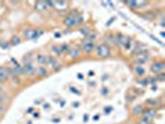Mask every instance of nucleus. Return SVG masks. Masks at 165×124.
<instances>
[{
  "instance_id": "obj_31",
  "label": "nucleus",
  "mask_w": 165,
  "mask_h": 124,
  "mask_svg": "<svg viewBox=\"0 0 165 124\" xmlns=\"http://www.w3.org/2000/svg\"><path fill=\"white\" fill-rule=\"evenodd\" d=\"M155 79H159V81H164L165 79V76H164V73L161 72V73H159L156 77H155Z\"/></svg>"
},
{
  "instance_id": "obj_33",
  "label": "nucleus",
  "mask_w": 165,
  "mask_h": 124,
  "mask_svg": "<svg viewBox=\"0 0 165 124\" xmlns=\"http://www.w3.org/2000/svg\"><path fill=\"white\" fill-rule=\"evenodd\" d=\"M0 46H2L3 48H8L9 47V44L8 42H0Z\"/></svg>"
},
{
  "instance_id": "obj_9",
  "label": "nucleus",
  "mask_w": 165,
  "mask_h": 124,
  "mask_svg": "<svg viewBox=\"0 0 165 124\" xmlns=\"http://www.w3.org/2000/svg\"><path fill=\"white\" fill-rule=\"evenodd\" d=\"M142 114H143V117H147L149 119H153L155 117V114H156V110H155V108H148V109L143 110Z\"/></svg>"
},
{
  "instance_id": "obj_3",
  "label": "nucleus",
  "mask_w": 165,
  "mask_h": 124,
  "mask_svg": "<svg viewBox=\"0 0 165 124\" xmlns=\"http://www.w3.org/2000/svg\"><path fill=\"white\" fill-rule=\"evenodd\" d=\"M76 22V11H72L70 13L69 15H66L65 19H63V24L66 26H69V27H72V26H76L75 25Z\"/></svg>"
},
{
  "instance_id": "obj_4",
  "label": "nucleus",
  "mask_w": 165,
  "mask_h": 124,
  "mask_svg": "<svg viewBox=\"0 0 165 124\" xmlns=\"http://www.w3.org/2000/svg\"><path fill=\"white\" fill-rule=\"evenodd\" d=\"M94 48H96L94 44H93V42H89V41H83L82 45H81V50L84 51V52H87V53L92 52Z\"/></svg>"
},
{
  "instance_id": "obj_10",
  "label": "nucleus",
  "mask_w": 165,
  "mask_h": 124,
  "mask_svg": "<svg viewBox=\"0 0 165 124\" xmlns=\"http://www.w3.org/2000/svg\"><path fill=\"white\" fill-rule=\"evenodd\" d=\"M36 60H37V62H40V64H47V65H50L51 61H52V57L44 56V55H39Z\"/></svg>"
},
{
  "instance_id": "obj_17",
  "label": "nucleus",
  "mask_w": 165,
  "mask_h": 124,
  "mask_svg": "<svg viewBox=\"0 0 165 124\" xmlns=\"http://www.w3.org/2000/svg\"><path fill=\"white\" fill-rule=\"evenodd\" d=\"M136 73L138 75V76H143L144 73H145V70H144V67H142V65H138V66H136Z\"/></svg>"
},
{
  "instance_id": "obj_11",
  "label": "nucleus",
  "mask_w": 165,
  "mask_h": 124,
  "mask_svg": "<svg viewBox=\"0 0 165 124\" xmlns=\"http://www.w3.org/2000/svg\"><path fill=\"white\" fill-rule=\"evenodd\" d=\"M145 50H147V46L145 45H142V44H136L134 45V48H133V53H142V52H145Z\"/></svg>"
},
{
  "instance_id": "obj_20",
  "label": "nucleus",
  "mask_w": 165,
  "mask_h": 124,
  "mask_svg": "<svg viewBox=\"0 0 165 124\" xmlns=\"http://www.w3.org/2000/svg\"><path fill=\"white\" fill-rule=\"evenodd\" d=\"M143 110H144V108H143L142 106H137V107H134V108H133V112H134V113H137V114H142V113H143Z\"/></svg>"
},
{
  "instance_id": "obj_13",
  "label": "nucleus",
  "mask_w": 165,
  "mask_h": 124,
  "mask_svg": "<svg viewBox=\"0 0 165 124\" xmlns=\"http://www.w3.org/2000/svg\"><path fill=\"white\" fill-rule=\"evenodd\" d=\"M35 8H36V10L44 11V10L47 9V4H46V2H37V3L35 4Z\"/></svg>"
},
{
  "instance_id": "obj_25",
  "label": "nucleus",
  "mask_w": 165,
  "mask_h": 124,
  "mask_svg": "<svg viewBox=\"0 0 165 124\" xmlns=\"http://www.w3.org/2000/svg\"><path fill=\"white\" fill-rule=\"evenodd\" d=\"M143 17H144V19H147V20H151V19H154V17H155V15H154V13H147V14H144V15H143Z\"/></svg>"
},
{
  "instance_id": "obj_16",
  "label": "nucleus",
  "mask_w": 165,
  "mask_h": 124,
  "mask_svg": "<svg viewBox=\"0 0 165 124\" xmlns=\"http://www.w3.org/2000/svg\"><path fill=\"white\" fill-rule=\"evenodd\" d=\"M86 37V40L84 41H89V42H93L96 39H97V34L96 33H89L87 36H84Z\"/></svg>"
},
{
  "instance_id": "obj_34",
  "label": "nucleus",
  "mask_w": 165,
  "mask_h": 124,
  "mask_svg": "<svg viewBox=\"0 0 165 124\" xmlns=\"http://www.w3.org/2000/svg\"><path fill=\"white\" fill-rule=\"evenodd\" d=\"M98 119H100V115H94L93 117V120H98Z\"/></svg>"
},
{
  "instance_id": "obj_1",
  "label": "nucleus",
  "mask_w": 165,
  "mask_h": 124,
  "mask_svg": "<svg viewBox=\"0 0 165 124\" xmlns=\"http://www.w3.org/2000/svg\"><path fill=\"white\" fill-rule=\"evenodd\" d=\"M97 55L101 58H107L111 55V48L107 44H101L97 46Z\"/></svg>"
},
{
  "instance_id": "obj_28",
  "label": "nucleus",
  "mask_w": 165,
  "mask_h": 124,
  "mask_svg": "<svg viewBox=\"0 0 165 124\" xmlns=\"http://www.w3.org/2000/svg\"><path fill=\"white\" fill-rule=\"evenodd\" d=\"M82 21H83V16H82V15H78V16H76V22H75V25L77 26V25H80V24H82Z\"/></svg>"
},
{
  "instance_id": "obj_32",
  "label": "nucleus",
  "mask_w": 165,
  "mask_h": 124,
  "mask_svg": "<svg viewBox=\"0 0 165 124\" xmlns=\"http://www.w3.org/2000/svg\"><path fill=\"white\" fill-rule=\"evenodd\" d=\"M107 40L111 42V44H113L114 45V37L112 36V35H108V37H107Z\"/></svg>"
},
{
  "instance_id": "obj_6",
  "label": "nucleus",
  "mask_w": 165,
  "mask_h": 124,
  "mask_svg": "<svg viewBox=\"0 0 165 124\" xmlns=\"http://www.w3.org/2000/svg\"><path fill=\"white\" fill-rule=\"evenodd\" d=\"M149 60V55L145 53V52H142V53H138L136 56V62L138 65H142V64H145V62Z\"/></svg>"
},
{
  "instance_id": "obj_19",
  "label": "nucleus",
  "mask_w": 165,
  "mask_h": 124,
  "mask_svg": "<svg viewBox=\"0 0 165 124\" xmlns=\"http://www.w3.org/2000/svg\"><path fill=\"white\" fill-rule=\"evenodd\" d=\"M147 104H148V106H153V107H155V106H158V104H160V103H159L158 99H148V101H147Z\"/></svg>"
},
{
  "instance_id": "obj_38",
  "label": "nucleus",
  "mask_w": 165,
  "mask_h": 124,
  "mask_svg": "<svg viewBox=\"0 0 165 124\" xmlns=\"http://www.w3.org/2000/svg\"><path fill=\"white\" fill-rule=\"evenodd\" d=\"M49 107H50L49 104H45V106H44V108H45V109H49Z\"/></svg>"
},
{
  "instance_id": "obj_18",
  "label": "nucleus",
  "mask_w": 165,
  "mask_h": 124,
  "mask_svg": "<svg viewBox=\"0 0 165 124\" xmlns=\"http://www.w3.org/2000/svg\"><path fill=\"white\" fill-rule=\"evenodd\" d=\"M44 33L41 30H32V35H31V39H36L39 36H41Z\"/></svg>"
},
{
  "instance_id": "obj_29",
  "label": "nucleus",
  "mask_w": 165,
  "mask_h": 124,
  "mask_svg": "<svg viewBox=\"0 0 165 124\" xmlns=\"http://www.w3.org/2000/svg\"><path fill=\"white\" fill-rule=\"evenodd\" d=\"M18 44H20V39L19 36H14L11 40V45H18Z\"/></svg>"
},
{
  "instance_id": "obj_8",
  "label": "nucleus",
  "mask_w": 165,
  "mask_h": 124,
  "mask_svg": "<svg viewBox=\"0 0 165 124\" xmlns=\"http://www.w3.org/2000/svg\"><path fill=\"white\" fill-rule=\"evenodd\" d=\"M52 5L58 9V10H66L69 8V3L67 2H52Z\"/></svg>"
},
{
  "instance_id": "obj_37",
  "label": "nucleus",
  "mask_w": 165,
  "mask_h": 124,
  "mask_svg": "<svg viewBox=\"0 0 165 124\" xmlns=\"http://www.w3.org/2000/svg\"><path fill=\"white\" fill-rule=\"evenodd\" d=\"M83 120H84V122H87V120H88V115H84V118H83Z\"/></svg>"
},
{
  "instance_id": "obj_22",
  "label": "nucleus",
  "mask_w": 165,
  "mask_h": 124,
  "mask_svg": "<svg viewBox=\"0 0 165 124\" xmlns=\"http://www.w3.org/2000/svg\"><path fill=\"white\" fill-rule=\"evenodd\" d=\"M80 31H81V34H82V35H84V36H87V35L89 34V29H88V26H83Z\"/></svg>"
},
{
  "instance_id": "obj_39",
  "label": "nucleus",
  "mask_w": 165,
  "mask_h": 124,
  "mask_svg": "<svg viewBox=\"0 0 165 124\" xmlns=\"http://www.w3.org/2000/svg\"><path fill=\"white\" fill-rule=\"evenodd\" d=\"M140 124H142V123H140ZM149 124H150V123H149Z\"/></svg>"
},
{
  "instance_id": "obj_26",
  "label": "nucleus",
  "mask_w": 165,
  "mask_h": 124,
  "mask_svg": "<svg viewBox=\"0 0 165 124\" xmlns=\"http://www.w3.org/2000/svg\"><path fill=\"white\" fill-rule=\"evenodd\" d=\"M50 65H52L55 70H58V68H60V62H58V61H55L53 58H52V61H51V64H50Z\"/></svg>"
},
{
  "instance_id": "obj_35",
  "label": "nucleus",
  "mask_w": 165,
  "mask_h": 124,
  "mask_svg": "<svg viewBox=\"0 0 165 124\" xmlns=\"http://www.w3.org/2000/svg\"><path fill=\"white\" fill-rule=\"evenodd\" d=\"M78 78H80V79H83V75H82V73H78Z\"/></svg>"
},
{
  "instance_id": "obj_12",
  "label": "nucleus",
  "mask_w": 165,
  "mask_h": 124,
  "mask_svg": "<svg viewBox=\"0 0 165 124\" xmlns=\"http://www.w3.org/2000/svg\"><path fill=\"white\" fill-rule=\"evenodd\" d=\"M8 77V72H6V68L4 67H0V83H3L4 81H6Z\"/></svg>"
},
{
  "instance_id": "obj_30",
  "label": "nucleus",
  "mask_w": 165,
  "mask_h": 124,
  "mask_svg": "<svg viewBox=\"0 0 165 124\" xmlns=\"http://www.w3.org/2000/svg\"><path fill=\"white\" fill-rule=\"evenodd\" d=\"M5 99V95H4V91L2 89V88H0V103H2L3 101Z\"/></svg>"
},
{
  "instance_id": "obj_14",
  "label": "nucleus",
  "mask_w": 165,
  "mask_h": 124,
  "mask_svg": "<svg viewBox=\"0 0 165 124\" xmlns=\"http://www.w3.org/2000/svg\"><path fill=\"white\" fill-rule=\"evenodd\" d=\"M78 55H80V48L78 47H71L70 48V56H71V58H76V57H78Z\"/></svg>"
},
{
  "instance_id": "obj_15",
  "label": "nucleus",
  "mask_w": 165,
  "mask_h": 124,
  "mask_svg": "<svg viewBox=\"0 0 165 124\" xmlns=\"http://www.w3.org/2000/svg\"><path fill=\"white\" fill-rule=\"evenodd\" d=\"M36 75L40 76V77L46 76V75H47V70H46V67H42V66L37 67V68H36Z\"/></svg>"
},
{
  "instance_id": "obj_24",
  "label": "nucleus",
  "mask_w": 165,
  "mask_h": 124,
  "mask_svg": "<svg viewBox=\"0 0 165 124\" xmlns=\"http://www.w3.org/2000/svg\"><path fill=\"white\" fill-rule=\"evenodd\" d=\"M148 5V2H137V9H143Z\"/></svg>"
},
{
  "instance_id": "obj_5",
  "label": "nucleus",
  "mask_w": 165,
  "mask_h": 124,
  "mask_svg": "<svg viewBox=\"0 0 165 124\" xmlns=\"http://www.w3.org/2000/svg\"><path fill=\"white\" fill-rule=\"evenodd\" d=\"M164 68H165V64H164V62H161V61L155 62V64L151 65V71L155 72V73H161L164 71Z\"/></svg>"
},
{
  "instance_id": "obj_27",
  "label": "nucleus",
  "mask_w": 165,
  "mask_h": 124,
  "mask_svg": "<svg viewBox=\"0 0 165 124\" xmlns=\"http://www.w3.org/2000/svg\"><path fill=\"white\" fill-rule=\"evenodd\" d=\"M125 4L130 8V9H137V2H125Z\"/></svg>"
},
{
  "instance_id": "obj_21",
  "label": "nucleus",
  "mask_w": 165,
  "mask_h": 124,
  "mask_svg": "<svg viewBox=\"0 0 165 124\" xmlns=\"http://www.w3.org/2000/svg\"><path fill=\"white\" fill-rule=\"evenodd\" d=\"M52 52L56 53V55H61V53H62L61 46H53V47H52Z\"/></svg>"
},
{
  "instance_id": "obj_23",
  "label": "nucleus",
  "mask_w": 165,
  "mask_h": 124,
  "mask_svg": "<svg viewBox=\"0 0 165 124\" xmlns=\"http://www.w3.org/2000/svg\"><path fill=\"white\" fill-rule=\"evenodd\" d=\"M24 35H25L27 39H31V35H32V29H26V30H24Z\"/></svg>"
},
{
  "instance_id": "obj_7",
  "label": "nucleus",
  "mask_w": 165,
  "mask_h": 124,
  "mask_svg": "<svg viewBox=\"0 0 165 124\" xmlns=\"http://www.w3.org/2000/svg\"><path fill=\"white\" fill-rule=\"evenodd\" d=\"M127 39H128V37H125L124 35L118 34L117 36H114V45H117V46H123V47H124V45H125V42H127Z\"/></svg>"
},
{
  "instance_id": "obj_2",
  "label": "nucleus",
  "mask_w": 165,
  "mask_h": 124,
  "mask_svg": "<svg viewBox=\"0 0 165 124\" xmlns=\"http://www.w3.org/2000/svg\"><path fill=\"white\" fill-rule=\"evenodd\" d=\"M22 70H24V75H29V76H34L36 75V68L34 67L31 61H25V64L22 66Z\"/></svg>"
},
{
  "instance_id": "obj_36",
  "label": "nucleus",
  "mask_w": 165,
  "mask_h": 124,
  "mask_svg": "<svg viewBox=\"0 0 165 124\" xmlns=\"http://www.w3.org/2000/svg\"><path fill=\"white\" fill-rule=\"evenodd\" d=\"M4 110V107H3V104H0V113H2Z\"/></svg>"
}]
</instances>
